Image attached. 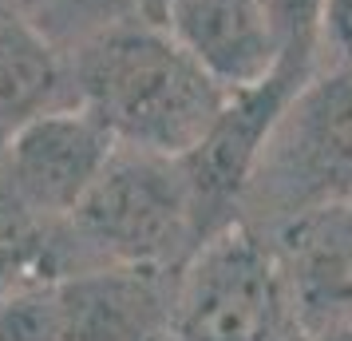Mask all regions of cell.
<instances>
[{"label":"cell","mask_w":352,"mask_h":341,"mask_svg":"<svg viewBox=\"0 0 352 341\" xmlns=\"http://www.w3.org/2000/svg\"><path fill=\"white\" fill-rule=\"evenodd\" d=\"M352 203V72L320 64L285 99L257 147L238 223L273 230L301 214Z\"/></svg>","instance_id":"3"},{"label":"cell","mask_w":352,"mask_h":341,"mask_svg":"<svg viewBox=\"0 0 352 341\" xmlns=\"http://www.w3.org/2000/svg\"><path fill=\"white\" fill-rule=\"evenodd\" d=\"M4 139H8V131H0V155H4Z\"/></svg>","instance_id":"14"},{"label":"cell","mask_w":352,"mask_h":341,"mask_svg":"<svg viewBox=\"0 0 352 341\" xmlns=\"http://www.w3.org/2000/svg\"><path fill=\"white\" fill-rule=\"evenodd\" d=\"M320 64L352 72V0H324V20H320Z\"/></svg>","instance_id":"12"},{"label":"cell","mask_w":352,"mask_h":341,"mask_svg":"<svg viewBox=\"0 0 352 341\" xmlns=\"http://www.w3.org/2000/svg\"><path fill=\"white\" fill-rule=\"evenodd\" d=\"M64 341H170L175 270L91 266L52 278Z\"/></svg>","instance_id":"6"},{"label":"cell","mask_w":352,"mask_h":341,"mask_svg":"<svg viewBox=\"0 0 352 341\" xmlns=\"http://www.w3.org/2000/svg\"><path fill=\"white\" fill-rule=\"evenodd\" d=\"M0 341H64L52 282H20L0 293Z\"/></svg>","instance_id":"11"},{"label":"cell","mask_w":352,"mask_h":341,"mask_svg":"<svg viewBox=\"0 0 352 341\" xmlns=\"http://www.w3.org/2000/svg\"><path fill=\"white\" fill-rule=\"evenodd\" d=\"M155 20L226 92H245L277 68L261 0H162Z\"/></svg>","instance_id":"8"},{"label":"cell","mask_w":352,"mask_h":341,"mask_svg":"<svg viewBox=\"0 0 352 341\" xmlns=\"http://www.w3.org/2000/svg\"><path fill=\"white\" fill-rule=\"evenodd\" d=\"M170 341H301L265 230L234 218L186 254L175 270Z\"/></svg>","instance_id":"4"},{"label":"cell","mask_w":352,"mask_h":341,"mask_svg":"<svg viewBox=\"0 0 352 341\" xmlns=\"http://www.w3.org/2000/svg\"><path fill=\"white\" fill-rule=\"evenodd\" d=\"M80 103L72 60L24 17H0V131Z\"/></svg>","instance_id":"9"},{"label":"cell","mask_w":352,"mask_h":341,"mask_svg":"<svg viewBox=\"0 0 352 341\" xmlns=\"http://www.w3.org/2000/svg\"><path fill=\"white\" fill-rule=\"evenodd\" d=\"M265 20H270L277 68L289 80L305 83L320 68V20H324V0H261Z\"/></svg>","instance_id":"10"},{"label":"cell","mask_w":352,"mask_h":341,"mask_svg":"<svg viewBox=\"0 0 352 341\" xmlns=\"http://www.w3.org/2000/svg\"><path fill=\"white\" fill-rule=\"evenodd\" d=\"M202 242L182 159L115 143L96 183L52 234V278L91 266L178 270Z\"/></svg>","instance_id":"2"},{"label":"cell","mask_w":352,"mask_h":341,"mask_svg":"<svg viewBox=\"0 0 352 341\" xmlns=\"http://www.w3.org/2000/svg\"><path fill=\"white\" fill-rule=\"evenodd\" d=\"M265 234L277 250L301 338L352 329V203L301 214Z\"/></svg>","instance_id":"7"},{"label":"cell","mask_w":352,"mask_h":341,"mask_svg":"<svg viewBox=\"0 0 352 341\" xmlns=\"http://www.w3.org/2000/svg\"><path fill=\"white\" fill-rule=\"evenodd\" d=\"M115 139L96 115L67 103L8 131L0 183L44 223H60L111 159Z\"/></svg>","instance_id":"5"},{"label":"cell","mask_w":352,"mask_h":341,"mask_svg":"<svg viewBox=\"0 0 352 341\" xmlns=\"http://www.w3.org/2000/svg\"><path fill=\"white\" fill-rule=\"evenodd\" d=\"M80 107L119 147L182 159L202 143L226 107L222 83L155 17L107 20L67 52Z\"/></svg>","instance_id":"1"},{"label":"cell","mask_w":352,"mask_h":341,"mask_svg":"<svg viewBox=\"0 0 352 341\" xmlns=\"http://www.w3.org/2000/svg\"><path fill=\"white\" fill-rule=\"evenodd\" d=\"M301 341H352V329H324V333H309Z\"/></svg>","instance_id":"13"}]
</instances>
